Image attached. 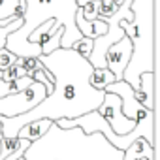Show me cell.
<instances>
[{"label":"cell","instance_id":"1","mask_svg":"<svg viewBox=\"0 0 160 160\" xmlns=\"http://www.w3.org/2000/svg\"><path fill=\"white\" fill-rule=\"evenodd\" d=\"M40 62L53 73V92L47 94L34 109L17 115V117H2V138H15L23 124L38 119H75L89 111L98 109L104 100V91H96L91 87L89 77L92 73V66L87 58L77 55L72 49H55L49 55H40Z\"/></svg>","mask_w":160,"mask_h":160},{"label":"cell","instance_id":"2","mask_svg":"<svg viewBox=\"0 0 160 160\" xmlns=\"http://www.w3.org/2000/svg\"><path fill=\"white\" fill-rule=\"evenodd\" d=\"M122 152L100 132L85 134L81 128L62 130L53 122L40 139L28 145L23 160H122Z\"/></svg>","mask_w":160,"mask_h":160},{"label":"cell","instance_id":"3","mask_svg":"<svg viewBox=\"0 0 160 160\" xmlns=\"http://www.w3.org/2000/svg\"><path fill=\"white\" fill-rule=\"evenodd\" d=\"M25 4L27 10L23 15V25L6 40V49L15 57L27 58L42 55V47L30 42V34L49 19H55L64 28L60 49H70L73 42L81 38L75 27V12L79 8L75 0H25Z\"/></svg>","mask_w":160,"mask_h":160},{"label":"cell","instance_id":"4","mask_svg":"<svg viewBox=\"0 0 160 160\" xmlns=\"http://www.w3.org/2000/svg\"><path fill=\"white\" fill-rule=\"evenodd\" d=\"M132 21H121L124 36L132 43L130 62L122 73L134 91L139 85V75L154 72V0H132Z\"/></svg>","mask_w":160,"mask_h":160},{"label":"cell","instance_id":"5","mask_svg":"<svg viewBox=\"0 0 160 160\" xmlns=\"http://www.w3.org/2000/svg\"><path fill=\"white\" fill-rule=\"evenodd\" d=\"M47 96V89L42 83H32L25 91L0 98V115L2 117H17L30 109H34Z\"/></svg>","mask_w":160,"mask_h":160},{"label":"cell","instance_id":"6","mask_svg":"<svg viewBox=\"0 0 160 160\" xmlns=\"http://www.w3.org/2000/svg\"><path fill=\"white\" fill-rule=\"evenodd\" d=\"M96 111L106 119V122L111 126V130L117 136H126L136 126V121H130V119H126L122 115V111H121V98L117 94H113V92H106L104 94V100H102V104L98 106Z\"/></svg>","mask_w":160,"mask_h":160},{"label":"cell","instance_id":"7","mask_svg":"<svg viewBox=\"0 0 160 160\" xmlns=\"http://www.w3.org/2000/svg\"><path fill=\"white\" fill-rule=\"evenodd\" d=\"M130 55H132V43L128 36H122L106 51V68L115 75L117 81L122 79V73L130 62Z\"/></svg>","mask_w":160,"mask_h":160},{"label":"cell","instance_id":"8","mask_svg":"<svg viewBox=\"0 0 160 160\" xmlns=\"http://www.w3.org/2000/svg\"><path fill=\"white\" fill-rule=\"evenodd\" d=\"M104 92H113V94H117L119 98H121V111H122V115L126 117V119H130V121H138L147 109L143 108V106H139L138 104V100H136V96H134V89L126 83V81H115V83H111V85H108L106 89H104Z\"/></svg>","mask_w":160,"mask_h":160},{"label":"cell","instance_id":"9","mask_svg":"<svg viewBox=\"0 0 160 160\" xmlns=\"http://www.w3.org/2000/svg\"><path fill=\"white\" fill-rule=\"evenodd\" d=\"M62 34H64V28L55 19H49L30 34V42L42 47V55H49L55 49H60Z\"/></svg>","mask_w":160,"mask_h":160},{"label":"cell","instance_id":"10","mask_svg":"<svg viewBox=\"0 0 160 160\" xmlns=\"http://www.w3.org/2000/svg\"><path fill=\"white\" fill-rule=\"evenodd\" d=\"M134 96L145 109H154V72H145L139 75V85L134 91Z\"/></svg>","mask_w":160,"mask_h":160},{"label":"cell","instance_id":"11","mask_svg":"<svg viewBox=\"0 0 160 160\" xmlns=\"http://www.w3.org/2000/svg\"><path fill=\"white\" fill-rule=\"evenodd\" d=\"M75 27H77L79 34H81L83 38H91V40H96L98 36L106 34V30H108V25H106L100 17L94 19V21L83 19L81 8H77V12H75Z\"/></svg>","mask_w":160,"mask_h":160},{"label":"cell","instance_id":"12","mask_svg":"<svg viewBox=\"0 0 160 160\" xmlns=\"http://www.w3.org/2000/svg\"><path fill=\"white\" fill-rule=\"evenodd\" d=\"M122 160H154V145L143 138H138L122 152Z\"/></svg>","mask_w":160,"mask_h":160},{"label":"cell","instance_id":"13","mask_svg":"<svg viewBox=\"0 0 160 160\" xmlns=\"http://www.w3.org/2000/svg\"><path fill=\"white\" fill-rule=\"evenodd\" d=\"M53 124V121H49V119H38V121H30V122H27V124H23L21 126V130L17 132V136L15 138H21V139H28L30 143L32 141H36V139H40L47 130H49V126Z\"/></svg>","mask_w":160,"mask_h":160},{"label":"cell","instance_id":"14","mask_svg":"<svg viewBox=\"0 0 160 160\" xmlns=\"http://www.w3.org/2000/svg\"><path fill=\"white\" fill-rule=\"evenodd\" d=\"M115 81H117L115 75H113L108 68H94L92 73H91V77H89L91 87L96 89V91H104L108 85H111V83H115Z\"/></svg>","mask_w":160,"mask_h":160},{"label":"cell","instance_id":"15","mask_svg":"<svg viewBox=\"0 0 160 160\" xmlns=\"http://www.w3.org/2000/svg\"><path fill=\"white\" fill-rule=\"evenodd\" d=\"M32 83H34L32 77H28V75H23V77L15 79V81H2V79H0V98H6L10 94L21 92V91H25Z\"/></svg>","mask_w":160,"mask_h":160},{"label":"cell","instance_id":"16","mask_svg":"<svg viewBox=\"0 0 160 160\" xmlns=\"http://www.w3.org/2000/svg\"><path fill=\"white\" fill-rule=\"evenodd\" d=\"M21 0H0V21H13L17 17H13L17 6Z\"/></svg>","mask_w":160,"mask_h":160},{"label":"cell","instance_id":"17","mask_svg":"<svg viewBox=\"0 0 160 160\" xmlns=\"http://www.w3.org/2000/svg\"><path fill=\"white\" fill-rule=\"evenodd\" d=\"M23 75H27L25 73V68L21 66V60H19V57H17V60L10 66V68H6L4 72H2V81H15V79H19V77H23Z\"/></svg>","mask_w":160,"mask_h":160},{"label":"cell","instance_id":"18","mask_svg":"<svg viewBox=\"0 0 160 160\" xmlns=\"http://www.w3.org/2000/svg\"><path fill=\"white\" fill-rule=\"evenodd\" d=\"M72 51H75L77 55H81L83 58H89V55H91V51H92V40L91 38H79L77 42H73V45L70 47Z\"/></svg>","mask_w":160,"mask_h":160},{"label":"cell","instance_id":"19","mask_svg":"<svg viewBox=\"0 0 160 160\" xmlns=\"http://www.w3.org/2000/svg\"><path fill=\"white\" fill-rule=\"evenodd\" d=\"M81 15L87 21H94L100 15V0H91V2L81 6Z\"/></svg>","mask_w":160,"mask_h":160},{"label":"cell","instance_id":"20","mask_svg":"<svg viewBox=\"0 0 160 160\" xmlns=\"http://www.w3.org/2000/svg\"><path fill=\"white\" fill-rule=\"evenodd\" d=\"M21 60V66L25 68V73L30 77V73L34 72V70H38L40 66H42V62H40V57H27V58H19Z\"/></svg>","mask_w":160,"mask_h":160},{"label":"cell","instance_id":"21","mask_svg":"<svg viewBox=\"0 0 160 160\" xmlns=\"http://www.w3.org/2000/svg\"><path fill=\"white\" fill-rule=\"evenodd\" d=\"M15 60H17V57H15L12 51H8L6 47L0 49V72H4L6 68H10Z\"/></svg>","mask_w":160,"mask_h":160},{"label":"cell","instance_id":"22","mask_svg":"<svg viewBox=\"0 0 160 160\" xmlns=\"http://www.w3.org/2000/svg\"><path fill=\"white\" fill-rule=\"evenodd\" d=\"M119 10L115 0H100V15L98 17H109Z\"/></svg>","mask_w":160,"mask_h":160},{"label":"cell","instance_id":"23","mask_svg":"<svg viewBox=\"0 0 160 160\" xmlns=\"http://www.w3.org/2000/svg\"><path fill=\"white\" fill-rule=\"evenodd\" d=\"M75 2H77V6H79V8H81L83 4H87V2H91V0H75Z\"/></svg>","mask_w":160,"mask_h":160},{"label":"cell","instance_id":"24","mask_svg":"<svg viewBox=\"0 0 160 160\" xmlns=\"http://www.w3.org/2000/svg\"><path fill=\"white\" fill-rule=\"evenodd\" d=\"M0 77H2V72H0ZM0 139H2V126H0Z\"/></svg>","mask_w":160,"mask_h":160},{"label":"cell","instance_id":"25","mask_svg":"<svg viewBox=\"0 0 160 160\" xmlns=\"http://www.w3.org/2000/svg\"><path fill=\"white\" fill-rule=\"evenodd\" d=\"M19 160H23V156H21V158H19Z\"/></svg>","mask_w":160,"mask_h":160}]
</instances>
